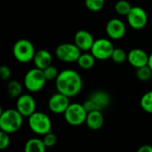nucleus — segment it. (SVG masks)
<instances>
[{
    "label": "nucleus",
    "instance_id": "30",
    "mask_svg": "<svg viewBox=\"0 0 152 152\" xmlns=\"http://www.w3.org/2000/svg\"><path fill=\"white\" fill-rule=\"evenodd\" d=\"M138 152H152V146L149 145V144L142 145L138 149Z\"/></svg>",
    "mask_w": 152,
    "mask_h": 152
},
{
    "label": "nucleus",
    "instance_id": "10",
    "mask_svg": "<svg viewBox=\"0 0 152 152\" xmlns=\"http://www.w3.org/2000/svg\"><path fill=\"white\" fill-rule=\"evenodd\" d=\"M126 19L130 27L134 29H141L144 28L148 22L146 12L140 6H133L126 15Z\"/></svg>",
    "mask_w": 152,
    "mask_h": 152
},
{
    "label": "nucleus",
    "instance_id": "19",
    "mask_svg": "<svg viewBox=\"0 0 152 152\" xmlns=\"http://www.w3.org/2000/svg\"><path fill=\"white\" fill-rule=\"evenodd\" d=\"M95 57L92 54V53H81L78 60L77 64L82 69H91L95 63Z\"/></svg>",
    "mask_w": 152,
    "mask_h": 152
},
{
    "label": "nucleus",
    "instance_id": "27",
    "mask_svg": "<svg viewBox=\"0 0 152 152\" xmlns=\"http://www.w3.org/2000/svg\"><path fill=\"white\" fill-rule=\"evenodd\" d=\"M57 136L56 134H54L52 132H49L47 134H45L44 135V138H43V141L46 146V148H51V147H53L56 142H57Z\"/></svg>",
    "mask_w": 152,
    "mask_h": 152
},
{
    "label": "nucleus",
    "instance_id": "5",
    "mask_svg": "<svg viewBox=\"0 0 152 152\" xmlns=\"http://www.w3.org/2000/svg\"><path fill=\"white\" fill-rule=\"evenodd\" d=\"M46 81L47 80L45 77L43 69L37 67L28 70L24 77V86L29 92L32 93L42 90Z\"/></svg>",
    "mask_w": 152,
    "mask_h": 152
},
{
    "label": "nucleus",
    "instance_id": "7",
    "mask_svg": "<svg viewBox=\"0 0 152 152\" xmlns=\"http://www.w3.org/2000/svg\"><path fill=\"white\" fill-rule=\"evenodd\" d=\"M110 103V97L109 94L104 91L94 92L87 100L85 101L83 105L89 112L91 110H102L106 109Z\"/></svg>",
    "mask_w": 152,
    "mask_h": 152
},
{
    "label": "nucleus",
    "instance_id": "11",
    "mask_svg": "<svg viewBox=\"0 0 152 152\" xmlns=\"http://www.w3.org/2000/svg\"><path fill=\"white\" fill-rule=\"evenodd\" d=\"M69 104V97L59 92L53 94L48 102L50 110L55 114H63Z\"/></svg>",
    "mask_w": 152,
    "mask_h": 152
},
{
    "label": "nucleus",
    "instance_id": "8",
    "mask_svg": "<svg viewBox=\"0 0 152 152\" xmlns=\"http://www.w3.org/2000/svg\"><path fill=\"white\" fill-rule=\"evenodd\" d=\"M81 54V50L76 45V44L64 43L57 46L55 50L56 57L64 62H74L77 61Z\"/></svg>",
    "mask_w": 152,
    "mask_h": 152
},
{
    "label": "nucleus",
    "instance_id": "29",
    "mask_svg": "<svg viewBox=\"0 0 152 152\" xmlns=\"http://www.w3.org/2000/svg\"><path fill=\"white\" fill-rule=\"evenodd\" d=\"M0 77L3 80H7L11 77V69L9 67L3 65L0 67Z\"/></svg>",
    "mask_w": 152,
    "mask_h": 152
},
{
    "label": "nucleus",
    "instance_id": "18",
    "mask_svg": "<svg viewBox=\"0 0 152 152\" xmlns=\"http://www.w3.org/2000/svg\"><path fill=\"white\" fill-rule=\"evenodd\" d=\"M24 150L26 152H45L46 150V146L43 141V139L32 138L27 141Z\"/></svg>",
    "mask_w": 152,
    "mask_h": 152
},
{
    "label": "nucleus",
    "instance_id": "22",
    "mask_svg": "<svg viewBox=\"0 0 152 152\" xmlns=\"http://www.w3.org/2000/svg\"><path fill=\"white\" fill-rule=\"evenodd\" d=\"M132 5L126 0H119L115 4V10L119 15L126 16L132 9Z\"/></svg>",
    "mask_w": 152,
    "mask_h": 152
},
{
    "label": "nucleus",
    "instance_id": "9",
    "mask_svg": "<svg viewBox=\"0 0 152 152\" xmlns=\"http://www.w3.org/2000/svg\"><path fill=\"white\" fill-rule=\"evenodd\" d=\"M114 49V45L110 40L107 38H99L94 40V43L90 51L95 59L104 61L111 58Z\"/></svg>",
    "mask_w": 152,
    "mask_h": 152
},
{
    "label": "nucleus",
    "instance_id": "1",
    "mask_svg": "<svg viewBox=\"0 0 152 152\" xmlns=\"http://www.w3.org/2000/svg\"><path fill=\"white\" fill-rule=\"evenodd\" d=\"M57 91L68 97H74L80 93L83 81L80 75L73 69H65L59 73L55 79Z\"/></svg>",
    "mask_w": 152,
    "mask_h": 152
},
{
    "label": "nucleus",
    "instance_id": "20",
    "mask_svg": "<svg viewBox=\"0 0 152 152\" xmlns=\"http://www.w3.org/2000/svg\"><path fill=\"white\" fill-rule=\"evenodd\" d=\"M7 91H8V94L11 98H18L20 95H21L22 86L19 81L11 80L8 83Z\"/></svg>",
    "mask_w": 152,
    "mask_h": 152
},
{
    "label": "nucleus",
    "instance_id": "14",
    "mask_svg": "<svg viewBox=\"0 0 152 152\" xmlns=\"http://www.w3.org/2000/svg\"><path fill=\"white\" fill-rule=\"evenodd\" d=\"M74 42L81 51H89L94 43V38L89 31L81 29L75 34Z\"/></svg>",
    "mask_w": 152,
    "mask_h": 152
},
{
    "label": "nucleus",
    "instance_id": "24",
    "mask_svg": "<svg viewBox=\"0 0 152 152\" xmlns=\"http://www.w3.org/2000/svg\"><path fill=\"white\" fill-rule=\"evenodd\" d=\"M85 4L91 12H99L103 8L105 0H85Z\"/></svg>",
    "mask_w": 152,
    "mask_h": 152
},
{
    "label": "nucleus",
    "instance_id": "4",
    "mask_svg": "<svg viewBox=\"0 0 152 152\" xmlns=\"http://www.w3.org/2000/svg\"><path fill=\"white\" fill-rule=\"evenodd\" d=\"M12 53L18 61L27 63L33 60L36 52L34 45L28 39H20L14 44L12 47Z\"/></svg>",
    "mask_w": 152,
    "mask_h": 152
},
{
    "label": "nucleus",
    "instance_id": "13",
    "mask_svg": "<svg viewBox=\"0 0 152 152\" xmlns=\"http://www.w3.org/2000/svg\"><path fill=\"white\" fill-rule=\"evenodd\" d=\"M106 33L114 40L120 39L126 34V25L119 19H111L106 25Z\"/></svg>",
    "mask_w": 152,
    "mask_h": 152
},
{
    "label": "nucleus",
    "instance_id": "21",
    "mask_svg": "<svg viewBox=\"0 0 152 152\" xmlns=\"http://www.w3.org/2000/svg\"><path fill=\"white\" fill-rule=\"evenodd\" d=\"M140 104L144 111L152 114V91H149L142 95Z\"/></svg>",
    "mask_w": 152,
    "mask_h": 152
},
{
    "label": "nucleus",
    "instance_id": "31",
    "mask_svg": "<svg viewBox=\"0 0 152 152\" xmlns=\"http://www.w3.org/2000/svg\"><path fill=\"white\" fill-rule=\"evenodd\" d=\"M148 65L150 66V68L152 69V53H151L150 56H149V62H148Z\"/></svg>",
    "mask_w": 152,
    "mask_h": 152
},
{
    "label": "nucleus",
    "instance_id": "15",
    "mask_svg": "<svg viewBox=\"0 0 152 152\" xmlns=\"http://www.w3.org/2000/svg\"><path fill=\"white\" fill-rule=\"evenodd\" d=\"M149 56L147 53L140 48L132 49L127 54V60L129 63L135 69L148 65Z\"/></svg>",
    "mask_w": 152,
    "mask_h": 152
},
{
    "label": "nucleus",
    "instance_id": "6",
    "mask_svg": "<svg viewBox=\"0 0 152 152\" xmlns=\"http://www.w3.org/2000/svg\"><path fill=\"white\" fill-rule=\"evenodd\" d=\"M87 113L88 111L86 110L83 104L70 103L63 114L64 118L69 125L77 126L86 122Z\"/></svg>",
    "mask_w": 152,
    "mask_h": 152
},
{
    "label": "nucleus",
    "instance_id": "3",
    "mask_svg": "<svg viewBox=\"0 0 152 152\" xmlns=\"http://www.w3.org/2000/svg\"><path fill=\"white\" fill-rule=\"evenodd\" d=\"M28 126L33 133L38 135H45L51 132L52 121L45 113L35 111L28 117Z\"/></svg>",
    "mask_w": 152,
    "mask_h": 152
},
{
    "label": "nucleus",
    "instance_id": "26",
    "mask_svg": "<svg viewBox=\"0 0 152 152\" xmlns=\"http://www.w3.org/2000/svg\"><path fill=\"white\" fill-rule=\"evenodd\" d=\"M43 71H44V74H45V77L46 80L56 79V77H58V75L60 73L58 71V69L53 65H50V66L46 67L45 69H43Z\"/></svg>",
    "mask_w": 152,
    "mask_h": 152
},
{
    "label": "nucleus",
    "instance_id": "2",
    "mask_svg": "<svg viewBox=\"0 0 152 152\" xmlns=\"http://www.w3.org/2000/svg\"><path fill=\"white\" fill-rule=\"evenodd\" d=\"M23 116L17 109H7L0 115V129L8 134L17 132L22 126Z\"/></svg>",
    "mask_w": 152,
    "mask_h": 152
},
{
    "label": "nucleus",
    "instance_id": "17",
    "mask_svg": "<svg viewBox=\"0 0 152 152\" xmlns=\"http://www.w3.org/2000/svg\"><path fill=\"white\" fill-rule=\"evenodd\" d=\"M33 61L37 68L44 69L46 67L52 65V61H53L52 54L47 50H45V49L38 50L35 53Z\"/></svg>",
    "mask_w": 152,
    "mask_h": 152
},
{
    "label": "nucleus",
    "instance_id": "23",
    "mask_svg": "<svg viewBox=\"0 0 152 152\" xmlns=\"http://www.w3.org/2000/svg\"><path fill=\"white\" fill-rule=\"evenodd\" d=\"M136 77L141 81H148L152 77V69L149 65L136 69Z\"/></svg>",
    "mask_w": 152,
    "mask_h": 152
},
{
    "label": "nucleus",
    "instance_id": "12",
    "mask_svg": "<svg viewBox=\"0 0 152 152\" xmlns=\"http://www.w3.org/2000/svg\"><path fill=\"white\" fill-rule=\"evenodd\" d=\"M36 101L29 94H21L18 97L16 109L23 116L28 118L36 111Z\"/></svg>",
    "mask_w": 152,
    "mask_h": 152
},
{
    "label": "nucleus",
    "instance_id": "16",
    "mask_svg": "<svg viewBox=\"0 0 152 152\" xmlns=\"http://www.w3.org/2000/svg\"><path fill=\"white\" fill-rule=\"evenodd\" d=\"M104 123V118L101 110H91L87 113L86 124L92 130L100 129Z\"/></svg>",
    "mask_w": 152,
    "mask_h": 152
},
{
    "label": "nucleus",
    "instance_id": "28",
    "mask_svg": "<svg viewBox=\"0 0 152 152\" xmlns=\"http://www.w3.org/2000/svg\"><path fill=\"white\" fill-rule=\"evenodd\" d=\"M10 134L2 131L0 132V150H4L6 149L9 144H10Z\"/></svg>",
    "mask_w": 152,
    "mask_h": 152
},
{
    "label": "nucleus",
    "instance_id": "25",
    "mask_svg": "<svg viewBox=\"0 0 152 152\" xmlns=\"http://www.w3.org/2000/svg\"><path fill=\"white\" fill-rule=\"evenodd\" d=\"M111 60L116 63H123L127 60V54L123 49L115 48L111 55Z\"/></svg>",
    "mask_w": 152,
    "mask_h": 152
}]
</instances>
